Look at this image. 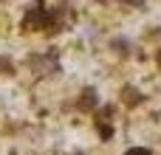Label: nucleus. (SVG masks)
<instances>
[{"label":"nucleus","mask_w":161,"mask_h":155,"mask_svg":"<svg viewBox=\"0 0 161 155\" xmlns=\"http://www.w3.org/2000/svg\"><path fill=\"white\" fill-rule=\"evenodd\" d=\"M48 25V11H45V6L37 0L31 8H28V14H25V20H23V28H45Z\"/></svg>","instance_id":"nucleus-1"},{"label":"nucleus","mask_w":161,"mask_h":155,"mask_svg":"<svg viewBox=\"0 0 161 155\" xmlns=\"http://www.w3.org/2000/svg\"><path fill=\"white\" fill-rule=\"evenodd\" d=\"M96 104V90L93 88H85L82 90V99H79V110H91Z\"/></svg>","instance_id":"nucleus-2"},{"label":"nucleus","mask_w":161,"mask_h":155,"mask_svg":"<svg viewBox=\"0 0 161 155\" xmlns=\"http://www.w3.org/2000/svg\"><path fill=\"white\" fill-rule=\"evenodd\" d=\"M125 102H127L130 107H136V104L142 102V93H139L136 88H125Z\"/></svg>","instance_id":"nucleus-3"},{"label":"nucleus","mask_w":161,"mask_h":155,"mask_svg":"<svg viewBox=\"0 0 161 155\" xmlns=\"http://www.w3.org/2000/svg\"><path fill=\"white\" fill-rule=\"evenodd\" d=\"M113 48H116L119 54H127V48H130V42H127V40H113Z\"/></svg>","instance_id":"nucleus-4"},{"label":"nucleus","mask_w":161,"mask_h":155,"mask_svg":"<svg viewBox=\"0 0 161 155\" xmlns=\"http://www.w3.org/2000/svg\"><path fill=\"white\" fill-rule=\"evenodd\" d=\"M125 155H153V152H150L147 147H133V150H127Z\"/></svg>","instance_id":"nucleus-5"},{"label":"nucleus","mask_w":161,"mask_h":155,"mask_svg":"<svg viewBox=\"0 0 161 155\" xmlns=\"http://www.w3.org/2000/svg\"><path fill=\"white\" fill-rule=\"evenodd\" d=\"M99 133H102V138H110V136H113V130H110L108 124H102V127H99Z\"/></svg>","instance_id":"nucleus-6"},{"label":"nucleus","mask_w":161,"mask_h":155,"mask_svg":"<svg viewBox=\"0 0 161 155\" xmlns=\"http://www.w3.org/2000/svg\"><path fill=\"white\" fill-rule=\"evenodd\" d=\"M125 3H127V6H136V8H142V6H144V0H125Z\"/></svg>","instance_id":"nucleus-7"},{"label":"nucleus","mask_w":161,"mask_h":155,"mask_svg":"<svg viewBox=\"0 0 161 155\" xmlns=\"http://www.w3.org/2000/svg\"><path fill=\"white\" fill-rule=\"evenodd\" d=\"M158 65H161V54H158Z\"/></svg>","instance_id":"nucleus-8"}]
</instances>
